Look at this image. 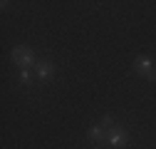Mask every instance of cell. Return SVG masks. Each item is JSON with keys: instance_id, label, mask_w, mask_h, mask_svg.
Instances as JSON below:
<instances>
[{"instance_id": "obj_5", "label": "cell", "mask_w": 156, "mask_h": 149, "mask_svg": "<svg viewBox=\"0 0 156 149\" xmlns=\"http://www.w3.org/2000/svg\"><path fill=\"white\" fill-rule=\"evenodd\" d=\"M87 137L92 139V142H102V139H107V132H104V127H89V132H87Z\"/></svg>"}, {"instance_id": "obj_1", "label": "cell", "mask_w": 156, "mask_h": 149, "mask_svg": "<svg viewBox=\"0 0 156 149\" xmlns=\"http://www.w3.org/2000/svg\"><path fill=\"white\" fill-rule=\"evenodd\" d=\"M134 70L139 74H144L149 82H156V65H154L151 57H146V55H139V57L134 60Z\"/></svg>"}, {"instance_id": "obj_3", "label": "cell", "mask_w": 156, "mask_h": 149, "mask_svg": "<svg viewBox=\"0 0 156 149\" xmlns=\"http://www.w3.org/2000/svg\"><path fill=\"white\" fill-rule=\"evenodd\" d=\"M126 139H129V137H126V132H124L122 127H112L109 132H107V142H109L112 147H124Z\"/></svg>"}, {"instance_id": "obj_2", "label": "cell", "mask_w": 156, "mask_h": 149, "mask_svg": "<svg viewBox=\"0 0 156 149\" xmlns=\"http://www.w3.org/2000/svg\"><path fill=\"white\" fill-rule=\"evenodd\" d=\"M12 62L20 65L23 70H27V67L35 65V52L27 50V47H15V50H12Z\"/></svg>"}, {"instance_id": "obj_7", "label": "cell", "mask_w": 156, "mask_h": 149, "mask_svg": "<svg viewBox=\"0 0 156 149\" xmlns=\"http://www.w3.org/2000/svg\"><path fill=\"white\" fill-rule=\"evenodd\" d=\"M102 127L104 129H112V117H102Z\"/></svg>"}, {"instance_id": "obj_4", "label": "cell", "mask_w": 156, "mask_h": 149, "mask_svg": "<svg viewBox=\"0 0 156 149\" xmlns=\"http://www.w3.org/2000/svg\"><path fill=\"white\" fill-rule=\"evenodd\" d=\"M35 70H37V77H40L42 82H45V80H50L52 74H55V65H52L50 60H40V62L35 65Z\"/></svg>"}, {"instance_id": "obj_6", "label": "cell", "mask_w": 156, "mask_h": 149, "mask_svg": "<svg viewBox=\"0 0 156 149\" xmlns=\"http://www.w3.org/2000/svg\"><path fill=\"white\" fill-rule=\"evenodd\" d=\"M20 82H23V85L32 82V74H30V70H23V72H20Z\"/></svg>"}]
</instances>
